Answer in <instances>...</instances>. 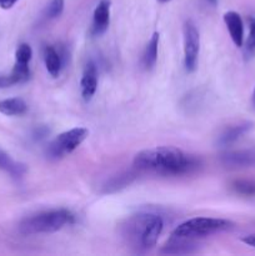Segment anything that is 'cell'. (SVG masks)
<instances>
[{"instance_id": "obj_1", "label": "cell", "mask_w": 255, "mask_h": 256, "mask_svg": "<svg viewBox=\"0 0 255 256\" xmlns=\"http://www.w3.org/2000/svg\"><path fill=\"white\" fill-rule=\"evenodd\" d=\"M132 165L135 170L142 172L180 176L199 169L200 159L175 146H156L138 152Z\"/></svg>"}, {"instance_id": "obj_2", "label": "cell", "mask_w": 255, "mask_h": 256, "mask_svg": "<svg viewBox=\"0 0 255 256\" xmlns=\"http://www.w3.org/2000/svg\"><path fill=\"white\" fill-rule=\"evenodd\" d=\"M164 228V222L159 215L140 212L125 220L122 226V235L128 244L135 250H150L156 245Z\"/></svg>"}, {"instance_id": "obj_3", "label": "cell", "mask_w": 255, "mask_h": 256, "mask_svg": "<svg viewBox=\"0 0 255 256\" xmlns=\"http://www.w3.org/2000/svg\"><path fill=\"white\" fill-rule=\"evenodd\" d=\"M74 222V215L65 209L50 210L25 218L18 225L22 235L30 236L38 234H52Z\"/></svg>"}, {"instance_id": "obj_4", "label": "cell", "mask_w": 255, "mask_h": 256, "mask_svg": "<svg viewBox=\"0 0 255 256\" xmlns=\"http://www.w3.org/2000/svg\"><path fill=\"white\" fill-rule=\"evenodd\" d=\"M232 228H234V222L230 220L204 216L192 218V219L178 225L170 238L185 240L202 239V238L210 236V235L228 232V230H232Z\"/></svg>"}, {"instance_id": "obj_5", "label": "cell", "mask_w": 255, "mask_h": 256, "mask_svg": "<svg viewBox=\"0 0 255 256\" xmlns=\"http://www.w3.org/2000/svg\"><path fill=\"white\" fill-rule=\"evenodd\" d=\"M88 135L89 130L86 128H74L62 132L48 145V158L52 160H58L72 154L75 149H78V146L82 144Z\"/></svg>"}, {"instance_id": "obj_6", "label": "cell", "mask_w": 255, "mask_h": 256, "mask_svg": "<svg viewBox=\"0 0 255 256\" xmlns=\"http://www.w3.org/2000/svg\"><path fill=\"white\" fill-rule=\"evenodd\" d=\"M184 66L188 72L196 70L200 52V35L194 22H185L184 28Z\"/></svg>"}, {"instance_id": "obj_7", "label": "cell", "mask_w": 255, "mask_h": 256, "mask_svg": "<svg viewBox=\"0 0 255 256\" xmlns=\"http://www.w3.org/2000/svg\"><path fill=\"white\" fill-rule=\"evenodd\" d=\"M219 162L222 166L229 169L255 168V148L225 152L220 154Z\"/></svg>"}, {"instance_id": "obj_8", "label": "cell", "mask_w": 255, "mask_h": 256, "mask_svg": "<svg viewBox=\"0 0 255 256\" xmlns=\"http://www.w3.org/2000/svg\"><path fill=\"white\" fill-rule=\"evenodd\" d=\"M82 96L84 102H90L98 89V69L94 62H89L84 68L82 80Z\"/></svg>"}, {"instance_id": "obj_9", "label": "cell", "mask_w": 255, "mask_h": 256, "mask_svg": "<svg viewBox=\"0 0 255 256\" xmlns=\"http://www.w3.org/2000/svg\"><path fill=\"white\" fill-rule=\"evenodd\" d=\"M110 22V0H100L92 14V32L95 36L104 34Z\"/></svg>"}, {"instance_id": "obj_10", "label": "cell", "mask_w": 255, "mask_h": 256, "mask_svg": "<svg viewBox=\"0 0 255 256\" xmlns=\"http://www.w3.org/2000/svg\"><path fill=\"white\" fill-rule=\"evenodd\" d=\"M224 22L232 42L238 48H242L244 42V24H242V16L236 12H228L224 14Z\"/></svg>"}, {"instance_id": "obj_11", "label": "cell", "mask_w": 255, "mask_h": 256, "mask_svg": "<svg viewBox=\"0 0 255 256\" xmlns=\"http://www.w3.org/2000/svg\"><path fill=\"white\" fill-rule=\"evenodd\" d=\"M252 125H254L252 122H244L228 128V129H225L222 132V135L218 139V145H220V146H229V145L234 144L235 142H238L240 138L244 136L246 132H249L252 129Z\"/></svg>"}, {"instance_id": "obj_12", "label": "cell", "mask_w": 255, "mask_h": 256, "mask_svg": "<svg viewBox=\"0 0 255 256\" xmlns=\"http://www.w3.org/2000/svg\"><path fill=\"white\" fill-rule=\"evenodd\" d=\"M0 170L6 172L14 180H22L28 172L26 165L15 162L9 154L0 149Z\"/></svg>"}, {"instance_id": "obj_13", "label": "cell", "mask_w": 255, "mask_h": 256, "mask_svg": "<svg viewBox=\"0 0 255 256\" xmlns=\"http://www.w3.org/2000/svg\"><path fill=\"white\" fill-rule=\"evenodd\" d=\"M44 62L48 72L52 78H58L62 69V58L59 50L55 49L52 45H46L44 48Z\"/></svg>"}, {"instance_id": "obj_14", "label": "cell", "mask_w": 255, "mask_h": 256, "mask_svg": "<svg viewBox=\"0 0 255 256\" xmlns=\"http://www.w3.org/2000/svg\"><path fill=\"white\" fill-rule=\"evenodd\" d=\"M196 245L194 244L192 240H185V239H172L170 238L169 242L162 246L160 250L162 254H169V255H182V254H192L194 252V248Z\"/></svg>"}, {"instance_id": "obj_15", "label": "cell", "mask_w": 255, "mask_h": 256, "mask_svg": "<svg viewBox=\"0 0 255 256\" xmlns=\"http://www.w3.org/2000/svg\"><path fill=\"white\" fill-rule=\"evenodd\" d=\"M28 112V104L22 98L0 100V112L6 116H20Z\"/></svg>"}, {"instance_id": "obj_16", "label": "cell", "mask_w": 255, "mask_h": 256, "mask_svg": "<svg viewBox=\"0 0 255 256\" xmlns=\"http://www.w3.org/2000/svg\"><path fill=\"white\" fill-rule=\"evenodd\" d=\"M159 32H154L152 36L150 38L149 42L145 49L144 58H142V62H144L145 69L150 70L155 66L158 60V46H159Z\"/></svg>"}, {"instance_id": "obj_17", "label": "cell", "mask_w": 255, "mask_h": 256, "mask_svg": "<svg viewBox=\"0 0 255 256\" xmlns=\"http://www.w3.org/2000/svg\"><path fill=\"white\" fill-rule=\"evenodd\" d=\"M135 176H136L135 172H125V174L119 175V176L112 178V179L110 180L109 182H106V185H105V192H114L122 189V188L128 186V185L135 179Z\"/></svg>"}, {"instance_id": "obj_18", "label": "cell", "mask_w": 255, "mask_h": 256, "mask_svg": "<svg viewBox=\"0 0 255 256\" xmlns=\"http://www.w3.org/2000/svg\"><path fill=\"white\" fill-rule=\"evenodd\" d=\"M232 190L242 196H255V180L239 179L232 182Z\"/></svg>"}, {"instance_id": "obj_19", "label": "cell", "mask_w": 255, "mask_h": 256, "mask_svg": "<svg viewBox=\"0 0 255 256\" xmlns=\"http://www.w3.org/2000/svg\"><path fill=\"white\" fill-rule=\"evenodd\" d=\"M62 10H64V0H50L44 9V16L48 20L56 19L62 14Z\"/></svg>"}, {"instance_id": "obj_20", "label": "cell", "mask_w": 255, "mask_h": 256, "mask_svg": "<svg viewBox=\"0 0 255 256\" xmlns=\"http://www.w3.org/2000/svg\"><path fill=\"white\" fill-rule=\"evenodd\" d=\"M32 58V49L29 44L22 42L18 46L16 52H15V62H20V64H29L30 60Z\"/></svg>"}, {"instance_id": "obj_21", "label": "cell", "mask_w": 255, "mask_h": 256, "mask_svg": "<svg viewBox=\"0 0 255 256\" xmlns=\"http://www.w3.org/2000/svg\"><path fill=\"white\" fill-rule=\"evenodd\" d=\"M246 50L248 52L255 50V19H250V32L246 40Z\"/></svg>"}, {"instance_id": "obj_22", "label": "cell", "mask_w": 255, "mask_h": 256, "mask_svg": "<svg viewBox=\"0 0 255 256\" xmlns=\"http://www.w3.org/2000/svg\"><path fill=\"white\" fill-rule=\"evenodd\" d=\"M14 85H16V82L10 72L9 74H0V88L2 89L14 86Z\"/></svg>"}, {"instance_id": "obj_23", "label": "cell", "mask_w": 255, "mask_h": 256, "mask_svg": "<svg viewBox=\"0 0 255 256\" xmlns=\"http://www.w3.org/2000/svg\"><path fill=\"white\" fill-rule=\"evenodd\" d=\"M19 0H0V8L4 10L12 9Z\"/></svg>"}, {"instance_id": "obj_24", "label": "cell", "mask_w": 255, "mask_h": 256, "mask_svg": "<svg viewBox=\"0 0 255 256\" xmlns=\"http://www.w3.org/2000/svg\"><path fill=\"white\" fill-rule=\"evenodd\" d=\"M242 242H244V244H246L248 246L255 248V234H250V235H246V236L242 238Z\"/></svg>"}, {"instance_id": "obj_25", "label": "cell", "mask_w": 255, "mask_h": 256, "mask_svg": "<svg viewBox=\"0 0 255 256\" xmlns=\"http://www.w3.org/2000/svg\"><path fill=\"white\" fill-rule=\"evenodd\" d=\"M252 105L255 106V89H254V92H252Z\"/></svg>"}, {"instance_id": "obj_26", "label": "cell", "mask_w": 255, "mask_h": 256, "mask_svg": "<svg viewBox=\"0 0 255 256\" xmlns=\"http://www.w3.org/2000/svg\"><path fill=\"white\" fill-rule=\"evenodd\" d=\"M158 2H170V0H158Z\"/></svg>"}]
</instances>
